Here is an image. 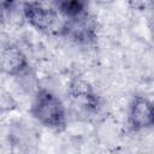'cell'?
I'll return each mask as SVG.
<instances>
[{
    "label": "cell",
    "instance_id": "6da1fadb",
    "mask_svg": "<svg viewBox=\"0 0 154 154\" xmlns=\"http://www.w3.org/2000/svg\"><path fill=\"white\" fill-rule=\"evenodd\" d=\"M30 113L45 128L55 131H63L66 128L67 114L65 105L54 93L46 88L36 91L30 106Z\"/></svg>",
    "mask_w": 154,
    "mask_h": 154
},
{
    "label": "cell",
    "instance_id": "7a4b0ae2",
    "mask_svg": "<svg viewBox=\"0 0 154 154\" xmlns=\"http://www.w3.org/2000/svg\"><path fill=\"white\" fill-rule=\"evenodd\" d=\"M23 14L26 22L37 31L47 35H61L65 20L53 4L30 1L23 4Z\"/></svg>",
    "mask_w": 154,
    "mask_h": 154
},
{
    "label": "cell",
    "instance_id": "3957f363",
    "mask_svg": "<svg viewBox=\"0 0 154 154\" xmlns=\"http://www.w3.org/2000/svg\"><path fill=\"white\" fill-rule=\"evenodd\" d=\"M128 124L132 131H142L153 126L154 109L150 100L142 95L132 97L129 105Z\"/></svg>",
    "mask_w": 154,
    "mask_h": 154
},
{
    "label": "cell",
    "instance_id": "277c9868",
    "mask_svg": "<svg viewBox=\"0 0 154 154\" xmlns=\"http://www.w3.org/2000/svg\"><path fill=\"white\" fill-rule=\"evenodd\" d=\"M29 67L25 54L12 43L0 45V70L10 76H20Z\"/></svg>",
    "mask_w": 154,
    "mask_h": 154
},
{
    "label": "cell",
    "instance_id": "5b68a950",
    "mask_svg": "<svg viewBox=\"0 0 154 154\" xmlns=\"http://www.w3.org/2000/svg\"><path fill=\"white\" fill-rule=\"evenodd\" d=\"M64 20L76 19L88 13V5L79 0H64L53 4Z\"/></svg>",
    "mask_w": 154,
    "mask_h": 154
}]
</instances>
